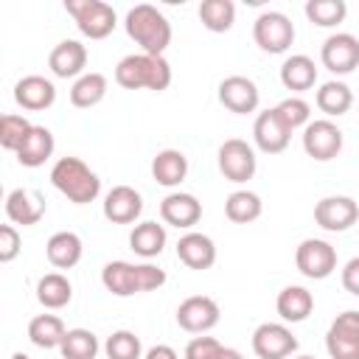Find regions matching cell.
<instances>
[{"label": "cell", "instance_id": "obj_8", "mask_svg": "<svg viewBox=\"0 0 359 359\" xmlns=\"http://www.w3.org/2000/svg\"><path fill=\"white\" fill-rule=\"evenodd\" d=\"M331 359H359V311H342L325 334Z\"/></svg>", "mask_w": 359, "mask_h": 359}, {"label": "cell", "instance_id": "obj_25", "mask_svg": "<svg viewBox=\"0 0 359 359\" xmlns=\"http://www.w3.org/2000/svg\"><path fill=\"white\" fill-rule=\"evenodd\" d=\"M275 309H278L280 320L303 323L314 309V297H311V292L306 286H286V289H280V294L275 300Z\"/></svg>", "mask_w": 359, "mask_h": 359}, {"label": "cell", "instance_id": "obj_16", "mask_svg": "<svg viewBox=\"0 0 359 359\" xmlns=\"http://www.w3.org/2000/svg\"><path fill=\"white\" fill-rule=\"evenodd\" d=\"M219 101L230 112L247 115V112H255V107L261 101V93H258V87H255L252 79H247V76H227L219 84Z\"/></svg>", "mask_w": 359, "mask_h": 359}, {"label": "cell", "instance_id": "obj_36", "mask_svg": "<svg viewBox=\"0 0 359 359\" xmlns=\"http://www.w3.org/2000/svg\"><path fill=\"white\" fill-rule=\"evenodd\" d=\"M345 14H348V6L342 0H309L306 3V17L320 28L339 25Z\"/></svg>", "mask_w": 359, "mask_h": 359}, {"label": "cell", "instance_id": "obj_46", "mask_svg": "<svg viewBox=\"0 0 359 359\" xmlns=\"http://www.w3.org/2000/svg\"><path fill=\"white\" fill-rule=\"evenodd\" d=\"M297 359H314V356H297Z\"/></svg>", "mask_w": 359, "mask_h": 359}, {"label": "cell", "instance_id": "obj_14", "mask_svg": "<svg viewBox=\"0 0 359 359\" xmlns=\"http://www.w3.org/2000/svg\"><path fill=\"white\" fill-rule=\"evenodd\" d=\"M177 323H180V328H185L191 334H205L219 323V306L208 294L185 297L177 309Z\"/></svg>", "mask_w": 359, "mask_h": 359}, {"label": "cell", "instance_id": "obj_3", "mask_svg": "<svg viewBox=\"0 0 359 359\" xmlns=\"http://www.w3.org/2000/svg\"><path fill=\"white\" fill-rule=\"evenodd\" d=\"M115 81L126 90H165L171 84V65L165 56H149V53H132L123 56L115 67Z\"/></svg>", "mask_w": 359, "mask_h": 359}, {"label": "cell", "instance_id": "obj_7", "mask_svg": "<svg viewBox=\"0 0 359 359\" xmlns=\"http://www.w3.org/2000/svg\"><path fill=\"white\" fill-rule=\"evenodd\" d=\"M294 264L300 275L311 280H323L337 269V250L323 238H306L294 252Z\"/></svg>", "mask_w": 359, "mask_h": 359}, {"label": "cell", "instance_id": "obj_11", "mask_svg": "<svg viewBox=\"0 0 359 359\" xmlns=\"http://www.w3.org/2000/svg\"><path fill=\"white\" fill-rule=\"evenodd\" d=\"M303 149L309 157L325 163L334 160L342 151V132L337 123L331 121H309V126L303 129Z\"/></svg>", "mask_w": 359, "mask_h": 359}, {"label": "cell", "instance_id": "obj_21", "mask_svg": "<svg viewBox=\"0 0 359 359\" xmlns=\"http://www.w3.org/2000/svg\"><path fill=\"white\" fill-rule=\"evenodd\" d=\"M84 65H87V48H84L81 42H76V39H62V42L50 50V56H48V67H50V73L59 76V79H73V76H79V73L84 70ZM81 76H84V73H81Z\"/></svg>", "mask_w": 359, "mask_h": 359}, {"label": "cell", "instance_id": "obj_18", "mask_svg": "<svg viewBox=\"0 0 359 359\" xmlns=\"http://www.w3.org/2000/svg\"><path fill=\"white\" fill-rule=\"evenodd\" d=\"M6 216L22 227L36 224L45 216V196L39 191H31V188H14L6 196Z\"/></svg>", "mask_w": 359, "mask_h": 359}, {"label": "cell", "instance_id": "obj_9", "mask_svg": "<svg viewBox=\"0 0 359 359\" xmlns=\"http://www.w3.org/2000/svg\"><path fill=\"white\" fill-rule=\"evenodd\" d=\"M252 351L258 359H286L297 351V339L283 323H261L252 331Z\"/></svg>", "mask_w": 359, "mask_h": 359}, {"label": "cell", "instance_id": "obj_22", "mask_svg": "<svg viewBox=\"0 0 359 359\" xmlns=\"http://www.w3.org/2000/svg\"><path fill=\"white\" fill-rule=\"evenodd\" d=\"M177 258L188 269H210L216 261V244L205 233H185L177 241Z\"/></svg>", "mask_w": 359, "mask_h": 359}, {"label": "cell", "instance_id": "obj_42", "mask_svg": "<svg viewBox=\"0 0 359 359\" xmlns=\"http://www.w3.org/2000/svg\"><path fill=\"white\" fill-rule=\"evenodd\" d=\"M342 286H345V292L359 297V258H351L342 266Z\"/></svg>", "mask_w": 359, "mask_h": 359}, {"label": "cell", "instance_id": "obj_32", "mask_svg": "<svg viewBox=\"0 0 359 359\" xmlns=\"http://www.w3.org/2000/svg\"><path fill=\"white\" fill-rule=\"evenodd\" d=\"M199 20L208 31L213 34H224L233 28V20H236V6L233 0H205L199 6Z\"/></svg>", "mask_w": 359, "mask_h": 359}, {"label": "cell", "instance_id": "obj_13", "mask_svg": "<svg viewBox=\"0 0 359 359\" xmlns=\"http://www.w3.org/2000/svg\"><path fill=\"white\" fill-rule=\"evenodd\" d=\"M359 219V205L351 196H325L314 205V222L328 233H342Z\"/></svg>", "mask_w": 359, "mask_h": 359}, {"label": "cell", "instance_id": "obj_30", "mask_svg": "<svg viewBox=\"0 0 359 359\" xmlns=\"http://www.w3.org/2000/svg\"><path fill=\"white\" fill-rule=\"evenodd\" d=\"M70 297H73V286H70V280L65 275L48 272V275L39 278V283H36V300L45 309H62V306L70 303Z\"/></svg>", "mask_w": 359, "mask_h": 359}, {"label": "cell", "instance_id": "obj_34", "mask_svg": "<svg viewBox=\"0 0 359 359\" xmlns=\"http://www.w3.org/2000/svg\"><path fill=\"white\" fill-rule=\"evenodd\" d=\"M62 359H95L98 356V337L87 328H70L59 345Z\"/></svg>", "mask_w": 359, "mask_h": 359}, {"label": "cell", "instance_id": "obj_2", "mask_svg": "<svg viewBox=\"0 0 359 359\" xmlns=\"http://www.w3.org/2000/svg\"><path fill=\"white\" fill-rule=\"evenodd\" d=\"M123 25H126L129 39H135L143 48V53H149V56H163V50L171 42V22L165 20L163 11H157L149 3L129 8Z\"/></svg>", "mask_w": 359, "mask_h": 359}, {"label": "cell", "instance_id": "obj_23", "mask_svg": "<svg viewBox=\"0 0 359 359\" xmlns=\"http://www.w3.org/2000/svg\"><path fill=\"white\" fill-rule=\"evenodd\" d=\"M20 165L25 168H36L42 165L50 154H53V135L48 126H31V132L25 135V140L20 143V149L14 151Z\"/></svg>", "mask_w": 359, "mask_h": 359}, {"label": "cell", "instance_id": "obj_45", "mask_svg": "<svg viewBox=\"0 0 359 359\" xmlns=\"http://www.w3.org/2000/svg\"><path fill=\"white\" fill-rule=\"evenodd\" d=\"M11 359H28L25 353H11Z\"/></svg>", "mask_w": 359, "mask_h": 359}, {"label": "cell", "instance_id": "obj_15", "mask_svg": "<svg viewBox=\"0 0 359 359\" xmlns=\"http://www.w3.org/2000/svg\"><path fill=\"white\" fill-rule=\"evenodd\" d=\"M252 137H255V146H258L264 154H280V151L289 146L292 129L280 121V115H278L275 107H272V109H264V112L255 118Z\"/></svg>", "mask_w": 359, "mask_h": 359}, {"label": "cell", "instance_id": "obj_31", "mask_svg": "<svg viewBox=\"0 0 359 359\" xmlns=\"http://www.w3.org/2000/svg\"><path fill=\"white\" fill-rule=\"evenodd\" d=\"M65 323L56 314H36L28 323V339L36 348H59L65 339Z\"/></svg>", "mask_w": 359, "mask_h": 359}, {"label": "cell", "instance_id": "obj_26", "mask_svg": "<svg viewBox=\"0 0 359 359\" xmlns=\"http://www.w3.org/2000/svg\"><path fill=\"white\" fill-rule=\"evenodd\" d=\"M185 174H188V157L177 149H163L151 160V177L165 188L180 185L185 180Z\"/></svg>", "mask_w": 359, "mask_h": 359}, {"label": "cell", "instance_id": "obj_43", "mask_svg": "<svg viewBox=\"0 0 359 359\" xmlns=\"http://www.w3.org/2000/svg\"><path fill=\"white\" fill-rule=\"evenodd\" d=\"M143 359H177V351L171 345H154V348L146 351Z\"/></svg>", "mask_w": 359, "mask_h": 359}, {"label": "cell", "instance_id": "obj_19", "mask_svg": "<svg viewBox=\"0 0 359 359\" xmlns=\"http://www.w3.org/2000/svg\"><path fill=\"white\" fill-rule=\"evenodd\" d=\"M160 216L177 230H188L202 219V205L194 194H168L160 202Z\"/></svg>", "mask_w": 359, "mask_h": 359}, {"label": "cell", "instance_id": "obj_35", "mask_svg": "<svg viewBox=\"0 0 359 359\" xmlns=\"http://www.w3.org/2000/svg\"><path fill=\"white\" fill-rule=\"evenodd\" d=\"M351 104H353V93L342 81H325L317 90V107L325 115H345L351 109Z\"/></svg>", "mask_w": 359, "mask_h": 359}, {"label": "cell", "instance_id": "obj_24", "mask_svg": "<svg viewBox=\"0 0 359 359\" xmlns=\"http://www.w3.org/2000/svg\"><path fill=\"white\" fill-rule=\"evenodd\" d=\"M45 252H48V261L56 266V269H70L81 261V238L70 230H62V233H53L45 244Z\"/></svg>", "mask_w": 359, "mask_h": 359}, {"label": "cell", "instance_id": "obj_28", "mask_svg": "<svg viewBox=\"0 0 359 359\" xmlns=\"http://www.w3.org/2000/svg\"><path fill=\"white\" fill-rule=\"evenodd\" d=\"M104 95H107V76H101V73H84L70 87V104L81 107V109L101 104Z\"/></svg>", "mask_w": 359, "mask_h": 359}, {"label": "cell", "instance_id": "obj_37", "mask_svg": "<svg viewBox=\"0 0 359 359\" xmlns=\"http://www.w3.org/2000/svg\"><path fill=\"white\" fill-rule=\"evenodd\" d=\"M104 351L109 359H140V339L132 331H115L107 337Z\"/></svg>", "mask_w": 359, "mask_h": 359}, {"label": "cell", "instance_id": "obj_38", "mask_svg": "<svg viewBox=\"0 0 359 359\" xmlns=\"http://www.w3.org/2000/svg\"><path fill=\"white\" fill-rule=\"evenodd\" d=\"M34 123H28L22 115H3L0 118V146L8 151H17L25 135L31 132Z\"/></svg>", "mask_w": 359, "mask_h": 359}, {"label": "cell", "instance_id": "obj_27", "mask_svg": "<svg viewBox=\"0 0 359 359\" xmlns=\"http://www.w3.org/2000/svg\"><path fill=\"white\" fill-rule=\"evenodd\" d=\"M280 81H283L286 90H294V93L311 90L314 81H317V67H314V62H311L306 53L289 56V59L280 65Z\"/></svg>", "mask_w": 359, "mask_h": 359}, {"label": "cell", "instance_id": "obj_39", "mask_svg": "<svg viewBox=\"0 0 359 359\" xmlns=\"http://www.w3.org/2000/svg\"><path fill=\"white\" fill-rule=\"evenodd\" d=\"M275 112L280 115V121L289 126V129H297V126H309V115H311V107L303 101V98H283Z\"/></svg>", "mask_w": 359, "mask_h": 359}, {"label": "cell", "instance_id": "obj_10", "mask_svg": "<svg viewBox=\"0 0 359 359\" xmlns=\"http://www.w3.org/2000/svg\"><path fill=\"white\" fill-rule=\"evenodd\" d=\"M219 171L230 182H247L255 174V151L247 140L230 137L219 146Z\"/></svg>", "mask_w": 359, "mask_h": 359}, {"label": "cell", "instance_id": "obj_4", "mask_svg": "<svg viewBox=\"0 0 359 359\" xmlns=\"http://www.w3.org/2000/svg\"><path fill=\"white\" fill-rule=\"evenodd\" d=\"M50 182L56 191H62L70 202L76 205H87L101 194V180L95 171L87 168L84 160L79 157H62L56 160V165L50 168Z\"/></svg>", "mask_w": 359, "mask_h": 359}, {"label": "cell", "instance_id": "obj_5", "mask_svg": "<svg viewBox=\"0 0 359 359\" xmlns=\"http://www.w3.org/2000/svg\"><path fill=\"white\" fill-rule=\"evenodd\" d=\"M65 8L76 20V28L90 39H104L115 28V8L104 0H65Z\"/></svg>", "mask_w": 359, "mask_h": 359}, {"label": "cell", "instance_id": "obj_17", "mask_svg": "<svg viewBox=\"0 0 359 359\" xmlns=\"http://www.w3.org/2000/svg\"><path fill=\"white\" fill-rule=\"evenodd\" d=\"M14 101L28 112H39V109H48L56 101V87L45 76H36V73L22 76L14 84Z\"/></svg>", "mask_w": 359, "mask_h": 359}, {"label": "cell", "instance_id": "obj_6", "mask_svg": "<svg viewBox=\"0 0 359 359\" xmlns=\"http://www.w3.org/2000/svg\"><path fill=\"white\" fill-rule=\"evenodd\" d=\"M252 36L264 53H283L294 42V25L280 11H264L252 22Z\"/></svg>", "mask_w": 359, "mask_h": 359}, {"label": "cell", "instance_id": "obj_33", "mask_svg": "<svg viewBox=\"0 0 359 359\" xmlns=\"http://www.w3.org/2000/svg\"><path fill=\"white\" fill-rule=\"evenodd\" d=\"M261 210H264V205H261L258 194H252V191H236V194H230L227 202H224V213H227V219L236 222V224H250V222H255V219L261 216Z\"/></svg>", "mask_w": 359, "mask_h": 359}, {"label": "cell", "instance_id": "obj_29", "mask_svg": "<svg viewBox=\"0 0 359 359\" xmlns=\"http://www.w3.org/2000/svg\"><path fill=\"white\" fill-rule=\"evenodd\" d=\"M129 247L140 258L160 255L163 247H165V230H163V224H157V222H140V224H135V230L129 236Z\"/></svg>", "mask_w": 359, "mask_h": 359}, {"label": "cell", "instance_id": "obj_1", "mask_svg": "<svg viewBox=\"0 0 359 359\" xmlns=\"http://www.w3.org/2000/svg\"><path fill=\"white\" fill-rule=\"evenodd\" d=\"M101 283L107 292L118 297H129L137 292H151L165 283V272L151 264H129V261H109L101 269Z\"/></svg>", "mask_w": 359, "mask_h": 359}, {"label": "cell", "instance_id": "obj_40", "mask_svg": "<svg viewBox=\"0 0 359 359\" xmlns=\"http://www.w3.org/2000/svg\"><path fill=\"white\" fill-rule=\"evenodd\" d=\"M222 342L213 337H194L185 345V359H216L222 353Z\"/></svg>", "mask_w": 359, "mask_h": 359}, {"label": "cell", "instance_id": "obj_20", "mask_svg": "<svg viewBox=\"0 0 359 359\" xmlns=\"http://www.w3.org/2000/svg\"><path fill=\"white\" fill-rule=\"evenodd\" d=\"M140 210H143V199L129 185H115L104 199V216L112 224H129L140 216Z\"/></svg>", "mask_w": 359, "mask_h": 359}, {"label": "cell", "instance_id": "obj_44", "mask_svg": "<svg viewBox=\"0 0 359 359\" xmlns=\"http://www.w3.org/2000/svg\"><path fill=\"white\" fill-rule=\"evenodd\" d=\"M216 359H244L238 351H233V348H222V353L216 356Z\"/></svg>", "mask_w": 359, "mask_h": 359}, {"label": "cell", "instance_id": "obj_41", "mask_svg": "<svg viewBox=\"0 0 359 359\" xmlns=\"http://www.w3.org/2000/svg\"><path fill=\"white\" fill-rule=\"evenodd\" d=\"M20 255V233L14 224H3L0 227V261L8 264Z\"/></svg>", "mask_w": 359, "mask_h": 359}, {"label": "cell", "instance_id": "obj_12", "mask_svg": "<svg viewBox=\"0 0 359 359\" xmlns=\"http://www.w3.org/2000/svg\"><path fill=\"white\" fill-rule=\"evenodd\" d=\"M320 59L337 76L353 73L359 67V39L353 34H331L320 48Z\"/></svg>", "mask_w": 359, "mask_h": 359}]
</instances>
